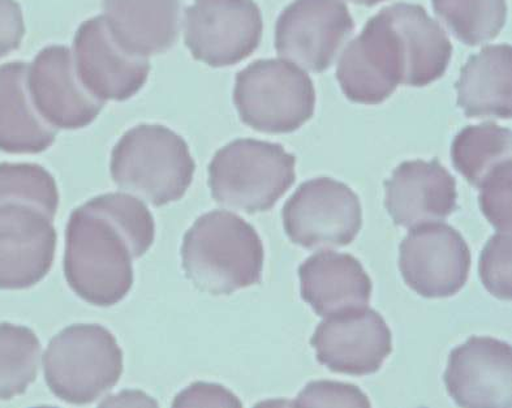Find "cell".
Returning a JSON list of instances; mask_svg holds the SVG:
<instances>
[{
  "label": "cell",
  "instance_id": "3957f363",
  "mask_svg": "<svg viewBox=\"0 0 512 408\" xmlns=\"http://www.w3.org/2000/svg\"><path fill=\"white\" fill-rule=\"evenodd\" d=\"M264 257L255 227L227 210L204 214L184 235L185 276L206 294L231 295L257 285Z\"/></svg>",
  "mask_w": 512,
  "mask_h": 408
},
{
  "label": "cell",
  "instance_id": "ffe728a7",
  "mask_svg": "<svg viewBox=\"0 0 512 408\" xmlns=\"http://www.w3.org/2000/svg\"><path fill=\"white\" fill-rule=\"evenodd\" d=\"M28 67L24 62L0 66V150L4 153H42L57 139V128L41 117L30 98Z\"/></svg>",
  "mask_w": 512,
  "mask_h": 408
},
{
  "label": "cell",
  "instance_id": "8fae6325",
  "mask_svg": "<svg viewBox=\"0 0 512 408\" xmlns=\"http://www.w3.org/2000/svg\"><path fill=\"white\" fill-rule=\"evenodd\" d=\"M354 19L341 0H295L278 17L275 49L304 70H329L354 33Z\"/></svg>",
  "mask_w": 512,
  "mask_h": 408
},
{
  "label": "cell",
  "instance_id": "ac0fdd59",
  "mask_svg": "<svg viewBox=\"0 0 512 408\" xmlns=\"http://www.w3.org/2000/svg\"><path fill=\"white\" fill-rule=\"evenodd\" d=\"M299 278L301 298L324 319L368 307L372 298V281L347 253H316L299 266Z\"/></svg>",
  "mask_w": 512,
  "mask_h": 408
},
{
  "label": "cell",
  "instance_id": "f1b7e54d",
  "mask_svg": "<svg viewBox=\"0 0 512 408\" xmlns=\"http://www.w3.org/2000/svg\"><path fill=\"white\" fill-rule=\"evenodd\" d=\"M25 36L23 11L16 0H0V59L19 49Z\"/></svg>",
  "mask_w": 512,
  "mask_h": 408
},
{
  "label": "cell",
  "instance_id": "7c38bea8",
  "mask_svg": "<svg viewBox=\"0 0 512 408\" xmlns=\"http://www.w3.org/2000/svg\"><path fill=\"white\" fill-rule=\"evenodd\" d=\"M399 269L407 286L424 298H450L470 276V247L454 227L427 223L400 243Z\"/></svg>",
  "mask_w": 512,
  "mask_h": 408
},
{
  "label": "cell",
  "instance_id": "8992f818",
  "mask_svg": "<svg viewBox=\"0 0 512 408\" xmlns=\"http://www.w3.org/2000/svg\"><path fill=\"white\" fill-rule=\"evenodd\" d=\"M47 386L71 405H88L110 392L123 373V351L109 329L97 324L68 326L43 355Z\"/></svg>",
  "mask_w": 512,
  "mask_h": 408
},
{
  "label": "cell",
  "instance_id": "44dd1931",
  "mask_svg": "<svg viewBox=\"0 0 512 408\" xmlns=\"http://www.w3.org/2000/svg\"><path fill=\"white\" fill-rule=\"evenodd\" d=\"M458 105L468 118H511V46H486L462 68Z\"/></svg>",
  "mask_w": 512,
  "mask_h": 408
},
{
  "label": "cell",
  "instance_id": "ba28073f",
  "mask_svg": "<svg viewBox=\"0 0 512 408\" xmlns=\"http://www.w3.org/2000/svg\"><path fill=\"white\" fill-rule=\"evenodd\" d=\"M282 217L291 242L312 251L346 247L363 226L359 197L346 184L331 178L301 184L288 199Z\"/></svg>",
  "mask_w": 512,
  "mask_h": 408
},
{
  "label": "cell",
  "instance_id": "484cf974",
  "mask_svg": "<svg viewBox=\"0 0 512 408\" xmlns=\"http://www.w3.org/2000/svg\"><path fill=\"white\" fill-rule=\"evenodd\" d=\"M485 289L501 300H511V236L498 233L486 243L480 257Z\"/></svg>",
  "mask_w": 512,
  "mask_h": 408
},
{
  "label": "cell",
  "instance_id": "30bf717a",
  "mask_svg": "<svg viewBox=\"0 0 512 408\" xmlns=\"http://www.w3.org/2000/svg\"><path fill=\"white\" fill-rule=\"evenodd\" d=\"M53 221L32 201H0V289H29L49 274L58 240Z\"/></svg>",
  "mask_w": 512,
  "mask_h": 408
},
{
  "label": "cell",
  "instance_id": "5bb4252c",
  "mask_svg": "<svg viewBox=\"0 0 512 408\" xmlns=\"http://www.w3.org/2000/svg\"><path fill=\"white\" fill-rule=\"evenodd\" d=\"M318 363L348 376L380 371L393 351V337L384 317L372 308L326 317L311 339Z\"/></svg>",
  "mask_w": 512,
  "mask_h": 408
},
{
  "label": "cell",
  "instance_id": "4dcf8cb0",
  "mask_svg": "<svg viewBox=\"0 0 512 408\" xmlns=\"http://www.w3.org/2000/svg\"><path fill=\"white\" fill-rule=\"evenodd\" d=\"M348 2L357 4V6L373 7L376 4L387 2V0H348Z\"/></svg>",
  "mask_w": 512,
  "mask_h": 408
},
{
  "label": "cell",
  "instance_id": "cb8c5ba5",
  "mask_svg": "<svg viewBox=\"0 0 512 408\" xmlns=\"http://www.w3.org/2000/svg\"><path fill=\"white\" fill-rule=\"evenodd\" d=\"M41 342L27 326L0 324V401L27 392L37 379Z\"/></svg>",
  "mask_w": 512,
  "mask_h": 408
},
{
  "label": "cell",
  "instance_id": "603a6c76",
  "mask_svg": "<svg viewBox=\"0 0 512 408\" xmlns=\"http://www.w3.org/2000/svg\"><path fill=\"white\" fill-rule=\"evenodd\" d=\"M437 15L456 40L479 46L494 40L505 27L506 0H432Z\"/></svg>",
  "mask_w": 512,
  "mask_h": 408
},
{
  "label": "cell",
  "instance_id": "d6986e66",
  "mask_svg": "<svg viewBox=\"0 0 512 408\" xmlns=\"http://www.w3.org/2000/svg\"><path fill=\"white\" fill-rule=\"evenodd\" d=\"M111 36L129 54L149 58L169 51L180 32V0H102Z\"/></svg>",
  "mask_w": 512,
  "mask_h": 408
},
{
  "label": "cell",
  "instance_id": "9c48e42d",
  "mask_svg": "<svg viewBox=\"0 0 512 408\" xmlns=\"http://www.w3.org/2000/svg\"><path fill=\"white\" fill-rule=\"evenodd\" d=\"M262 32L261 10L253 0H195L185 10V45L193 58L213 68L251 57Z\"/></svg>",
  "mask_w": 512,
  "mask_h": 408
},
{
  "label": "cell",
  "instance_id": "6da1fadb",
  "mask_svg": "<svg viewBox=\"0 0 512 408\" xmlns=\"http://www.w3.org/2000/svg\"><path fill=\"white\" fill-rule=\"evenodd\" d=\"M453 45L423 6L397 3L382 8L350 42L337 79L348 100L380 105L399 85L424 88L441 79Z\"/></svg>",
  "mask_w": 512,
  "mask_h": 408
},
{
  "label": "cell",
  "instance_id": "d4e9b609",
  "mask_svg": "<svg viewBox=\"0 0 512 408\" xmlns=\"http://www.w3.org/2000/svg\"><path fill=\"white\" fill-rule=\"evenodd\" d=\"M27 200L57 214L59 191L54 176L36 163H0V201Z\"/></svg>",
  "mask_w": 512,
  "mask_h": 408
},
{
  "label": "cell",
  "instance_id": "83f0119b",
  "mask_svg": "<svg viewBox=\"0 0 512 408\" xmlns=\"http://www.w3.org/2000/svg\"><path fill=\"white\" fill-rule=\"evenodd\" d=\"M299 407H370L367 397L357 386L337 381H313L296 398Z\"/></svg>",
  "mask_w": 512,
  "mask_h": 408
},
{
  "label": "cell",
  "instance_id": "7a4b0ae2",
  "mask_svg": "<svg viewBox=\"0 0 512 408\" xmlns=\"http://www.w3.org/2000/svg\"><path fill=\"white\" fill-rule=\"evenodd\" d=\"M154 236L156 223L143 201L120 192L94 197L68 219V285L93 306L122 302L133 286V260L149 251Z\"/></svg>",
  "mask_w": 512,
  "mask_h": 408
},
{
  "label": "cell",
  "instance_id": "2e32d148",
  "mask_svg": "<svg viewBox=\"0 0 512 408\" xmlns=\"http://www.w3.org/2000/svg\"><path fill=\"white\" fill-rule=\"evenodd\" d=\"M511 379L510 343L490 337H471L451 351L443 377L460 407L510 408Z\"/></svg>",
  "mask_w": 512,
  "mask_h": 408
},
{
  "label": "cell",
  "instance_id": "5b68a950",
  "mask_svg": "<svg viewBox=\"0 0 512 408\" xmlns=\"http://www.w3.org/2000/svg\"><path fill=\"white\" fill-rule=\"evenodd\" d=\"M296 158L279 144L239 139L219 149L209 165L218 204L248 214L268 212L295 183Z\"/></svg>",
  "mask_w": 512,
  "mask_h": 408
},
{
  "label": "cell",
  "instance_id": "52a82bcc",
  "mask_svg": "<svg viewBox=\"0 0 512 408\" xmlns=\"http://www.w3.org/2000/svg\"><path fill=\"white\" fill-rule=\"evenodd\" d=\"M234 103L248 127L269 135L298 131L316 106L311 77L295 64L264 59L236 75Z\"/></svg>",
  "mask_w": 512,
  "mask_h": 408
},
{
  "label": "cell",
  "instance_id": "277c9868",
  "mask_svg": "<svg viewBox=\"0 0 512 408\" xmlns=\"http://www.w3.org/2000/svg\"><path fill=\"white\" fill-rule=\"evenodd\" d=\"M110 170L116 186L163 206L182 199L191 187L196 163L178 133L159 124H140L115 145Z\"/></svg>",
  "mask_w": 512,
  "mask_h": 408
},
{
  "label": "cell",
  "instance_id": "f546056e",
  "mask_svg": "<svg viewBox=\"0 0 512 408\" xmlns=\"http://www.w3.org/2000/svg\"><path fill=\"white\" fill-rule=\"evenodd\" d=\"M242 406L234 394L221 385L195 384L184 390L174 402V406Z\"/></svg>",
  "mask_w": 512,
  "mask_h": 408
},
{
  "label": "cell",
  "instance_id": "e0dca14e",
  "mask_svg": "<svg viewBox=\"0 0 512 408\" xmlns=\"http://www.w3.org/2000/svg\"><path fill=\"white\" fill-rule=\"evenodd\" d=\"M385 206L403 229L445 221L455 212L458 192L453 175L440 161H407L385 183Z\"/></svg>",
  "mask_w": 512,
  "mask_h": 408
},
{
  "label": "cell",
  "instance_id": "4316f807",
  "mask_svg": "<svg viewBox=\"0 0 512 408\" xmlns=\"http://www.w3.org/2000/svg\"><path fill=\"white\" fill-rule=\"evenodd\" d=\"M481 212L498 233L511 234V162L498 167L480 186Z\"/></svg>",
  "mask_w": 512,
  "mask_h": 408
},
{
  "label": "cell",
  "instance_id": "9a60e30c",
  "mask_svg": "<svg viewBox=\"0 0 512 408\" xmlns=\"http://www.w3.org/2000/svg\"><path fill=\"white\" fill-rule=\"evenodd\" d=\"M28 90L33 105L57 130H80L101 114L105 102L81 84L67 46H47L28 67Z\"/></svg>",
  "mask_w": 512,
  "mask_h": 408
},
{
  "label": "cell",
  "instance_id": "7402d4cb",
  "mask_svg": "<svg viewBox=\"0 0 512 408\" xmlns=\"http://www.w3.org/2000/svg\"><path fill=\"white\" fill-rule=\"evenodd\" d=\"M511 140L509 128L494 123L464 128L451 146L456 171L473 187L480 188L498 167L511 162Z\"/></svg>",
  "mask_w": 512,
  "mask_h": 408
},
{
  "label": "cell",
  "instance_id": "4fadbf2b",
  "mask_svg": "<svg viewBox=\"0 0 512 408\" xmlns=\"http://www.w3.org/2000/svg\"><path fill=\"white\" fill-rule=\"evenodd\" d=\"M77 77L102 102H123L144 88L150 72L148 58L129 54L111 36L103 16L84 21L73 40Z\"/></svg>",
  "mask_w": 512,
  "mask_h": 408
}]
</instances>
